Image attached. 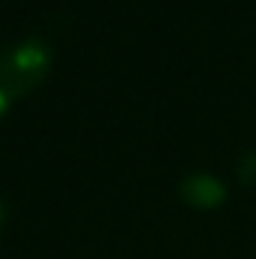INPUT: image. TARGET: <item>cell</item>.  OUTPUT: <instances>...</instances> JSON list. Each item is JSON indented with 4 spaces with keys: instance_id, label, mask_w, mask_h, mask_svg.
Instances as JSON below:
<instances>
[{
    "instance_id": "obj_1",
    "label": "cell",
    "mask_w": 256,
    "mask_h": 259,
    "mask_svg": "<svg viewBox=\"0 0 256 259\" xmlns=\"http://www.w3.org/2000/svg\"><path fill=\"white\" fill-rule=\"evenodd\" d=\"M52 69V49L46 39L24 36L0 46V91L6 100H21L46 81Z\"/></svg>"
},
{
    "instance_id": "obj_2",
    "label": "cell",
    "mask_w": 256,
    "mask_h": 259,
    "mask_svg": "<svg viewBox=\"0 0 256 259\" xmlns=\"http://www.w3.org/2000/svg\"><path fill=\"white\" fill-rule=\"evenodd\" d=\"M178 193L190 208H217L226 199V184L211 172H190L181 178Z\"/></svg>"
},
{
    "instance_id": "obj_3",
    "label": "cell",
    "mask_w": 256,
    "mask_h": 259,
    "mask_svg": "<svg viewBox=\"0 0 256 259\" xmlns=\"http://www.w3.org/2000/svg\"><path fill=\"white\" fill-rule=\"evenodd\" d=\"M6 109H9V100H6V94H3V91H0V115H3V112H6Z\"/></svg>"
},
{
    "instance_id": "obj_4",
    "label": "cell",
    "mask_w": 256,
    "mask_h": 259,
    "mask_svg": "<svg viewBox=\"0 0 256 259\" xmlns=\"http://www.w3.org/2000/svg\"><path fill=\"white\" fill-rule=\"evenodd\" d=\"M3 217H6V211H3V202H0V226H3Z\"/></svg>"
}]
</instances>
